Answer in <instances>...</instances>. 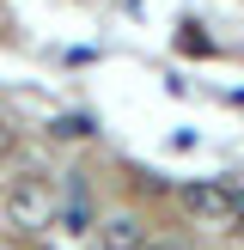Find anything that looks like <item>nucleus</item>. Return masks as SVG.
<instances>
[{
  "label": "nucleus",
  "mask_w": 244,
  "mask_h": 250,
  "mask_svg": "<svg viewBox=\"0 0 244 250\" xmlns=\"http://www.w3.org/2000/svg\"><path fill=\"white\" fill-rule=\"evenodd\" d=\"M0 214H6L12 232H49L55 214H61L55 183H49V177H12L6 195H0Z\"/></svg>",
  "instance_id": "nucleus-1"
},
{
  "label": "nucleus",
  "mask_w": 244,
  "mask_h": 250,
  "mask_svg": "<svg viewBox=\"0 0 244 250\" xmlns=\"http://www.w3.org/2000/svg\"><path fill=\"white\" fill-rule=\"evenodd\" d=\"M183 208L202 226H238V189H226V183H189L183 189Z\"/></svg>",
  "instance_id": "nucleus-2"
},
{
  "label": "nucleus",
  "mask_w": 244,
  "mask_h": 250,
  "mask_svg": "<svg viewBox=\"0 0 244 250\" xmlns=\"http://www.w3.org/2000/svg\"><path fill=\"white\" fill-rule=\"evenodd\" d=\"M141 244H146V226L134 214H110L98 226V250H141Z\"/></svg>",
  "instance_id": "nucleus-3"
},
{
  "label": "nucleus",
  "mask_w": 244,
  "mask_h": 250,
  "mask_svg": "<svg viewBox=\"0 0 244 250\" xmlns=\"http://www.w3.org/2000/svg\"><path fill=\"white\" fill-rule=\"evenodd\" d=\"M6 159H12V128L0 122V165H6Z\"/></svg>",
  "instance_id": "nucleus-4"
},
{
  "label": "nucleus",
  "mask_w": 244,
  "mask_h": 250,
  "mask_svg": "<svg viewBox=\"0 0 244 250\" xmlns=\"http://www.w3.org/2000/svg\"><path fill=\"white\" fill-rule=\"evenodd\" d=\"M141 250H183V244H171V238H146Z\"/></svg>",
  "instance_id": "nucleus-5"
}]
</instances>
